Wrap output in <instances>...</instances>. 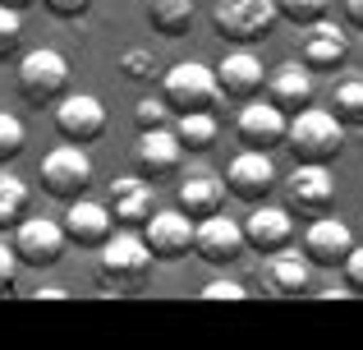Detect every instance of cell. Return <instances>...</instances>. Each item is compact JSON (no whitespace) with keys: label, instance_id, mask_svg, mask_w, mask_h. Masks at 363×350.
I'll use <instances>...</instances> for the list:
<instances>
[{"label":"cell","instance_id":"obj_13","mask_svg":"<svg viewBox=\"0 0 363 350\" xmlns=\"http://www.w3.org/2000/svg\"><path fill=\"white\" fill-rule=\"evenodd\" d=\"M60 226H65V240L69 244H79V249H101L106 235L116 231V212H111L106 203H97V198L79 194V198L65 203Z\"/></svg>","mask_w":363,"mask_h":350},{"label":"cell","instance_id":"obj_15","mask_svg":"<svg viewBox=\"0 0 363 350\" xmlns=\"http://www.w3.org/2000/svg\"><path fill=\"white\" fill-rule=\"evenodd\" d=\"M51 111H55L60 138H69V143H92V138L106 129V106H101V97H92V92H65Z\"/></svg>","mask_w":363,"mask_h":350},{"label":"cell","instance_id":"obj_9","mask_svg":"<svg viewBox=\"0 0 363 350\" xmlns=\"http://www.w3.org/2000/svg\"><path fill=\"white\" fill-rule=\"evenodd\" d=\"M225 194L240 198V203H262L267 194L276 189V162L267 148H244V153L230 157V166H225Z\"/></svg>","mask_w":363,"mask_h":350},{"label":"cell","instance_id":"obj_26","mask_svg":"<svg viewBox=\"0 0 363 350\" xmlns=\"http://www.w3.org/2000/svg\"><path fill=\"white\" fill-rule=\"evenodd\" d=\"M331 116L345 129H363V79H340L331 88Z\"/></svg>","mask_w":363,"mask_h":350},{"label":"cell","instance_id":"obj_37","mask_svg":"<svg viewBox=\"0 0 363 350\" xmlns=\"http://www.w3.org/2000/svg\"><path fill=\"white\" fill-rule=\"evenodd\" d=\"M28 295H33V300H65L69 290H65V286H37V290H28Z\"/></svg>","mask_w":363,"mask_h":350},{"label":"cell","instance_id":"obj_29","mask_svg":"<svg viewBox=\"0 0 363 350\" xmlns=\"http://www.w3.org/2000/svg\"><path fill=\"white\" fill-rule=\"evenodd\" d=\"M120 74L129 83H152V79H157V55L143 51V46H129V51L120 55Z\"/></svg>","mask_w":363,"mask_h":350},{"label":"cell","instance_id":"obj_10","mask_svg":"<svg viewBox=\"0 0 363 350\" xmlns=\"http://www.w3.org/2000/svg\"><path fill=\"white\" fill-rule=\"evenodd\" d=\"M14 253L18 263H28V268H51V263H60L65 253V226L55 222V217H18L14 222Z\"/></svg>","mask_w":363,"mask_h":350},{"label":"cell","instance_id":"obj_22","mask_svg":"<svg viewBox=\"0 0 363 350\" xmlns=\"http://www.w3.org/2000/svg\"><path fill=\"white\" fill-rule=\"evenodd\" d=\"M175 198H179V212H189L194 222H203V217H212V212L225 207V180L216 171H203V166H198V171L179 175Z\"/></svg>","mask_w":363,"mask_h":350},{"label":"cell","instance_id":"obj_4","mask_svg":"<svg viewBox=\"0 0 363 350\" xmlns=\"http://www.w3.org/2000/svg\"><path fill=\"white\" fill-rule=\"evenodd\" d=\"M276 0H216L212 5V28L230 46H257L276 28Z\"/></svg>","mask_w":363,"mask_h":350},{"label":"cell","instance_id":"obj_34","mask_svg":"<svg viewBox=\"0 0 363 350\" xmlns=\"http://www.w3.org/2000/svg\"><path fill=\"white\" fill-rule=\"evenodd\" d=\"M198 300H248V290L240 281H230V277H216V281H207V286L198 290Z\"/></svg>","mask_w":363,"mask_h":350},{"label":"cell","instance_id":"obj_18","mask_svg":"<svg viewBox=\"0 0 363 350\" xmlns=\"http://www.w3.org/2000/svg\"><path fill=\"white\" fill-rule=\"evenodd\" d=\"M285 111L276 106V102H267V97H248L240 102V120H235V134H240V143L244 148H267L272 153L276 143L285 138Z\"/></svg>","mask_w":363,"mask_h":350},{"label":"cell","instance_id":"obj_14","mask_svg":"<svg viewBox=\"0 0 363 350\" xmlns=\"http://www.w3.org/2000/svg\"><path fill=\"white\" fill-rule=\"evenodd\" d=\"M350 249H354V231L331 212H318L303 231V258L313 268H340Z\"/></svg>","mask_w":363,"mask_h":350},{"label":"cell","instance_id":"obj_19","mask_svg":"<svg viewBox=\"0 0 363 350\" xmlns=\"http://www.w3.org/2000/svg\"><path fill=\"white\" fill-rule=\"evenodd\" d=\"M308 281H313V263L303 258L299 249H272L267 253V263H262V290L272 300H294V295H303L308 290Z\"/></svg>","mask_w":363,"mask_h":350},{"label":"cell","instance_id":"obj_3","mask_svg":"<svg viewBox=\"0 0 363 350\" xmlns=\"http://www.w3.org/2000/svg\"><path fill=\"white\" fill-rule=\"evenodd\" d=\"M69 60H65V51H55V46H33V51L18 55V92H23L33 106H55V102L69 92Z\"/></svg>","mask_w":363,"mask_h":350},{"label":"cell","instance_id":"obj_8","mask_svg":"<svg viewBox=\"0 0 363 350\" xmlns=\"http://www.w3.org/2000/svg\"><path fill=\"white\" fill-rule=\"evenodd\" d=\"M336 203V175L327 171V162H294L290 180H285V207L299 217L331 212Z\"/></svg>","mask_w":363,"mask_h":350},{"label":"cell","instance_id":"obj_17","mask_svg":"<svg viewBox=\"0 0 363 350\" xmlns=\"http://www.w3.org/2000/svg\"><path fill=\"white\" fill-rule=\"evenodd\" d=\"M194 253L203 263H212V268H225V263H235L244 253V231L235 217H203V222H194Z\"/></svg>","mask_w":363,"mask_h":350},{"label":"cell","instance_id":"obj_6","mask_svg":"<svg viewBox=\"0 0 363 350\" xmlns=\"http://www.w3.org/2000/svg\"><path fill=\"white\" fill-rule=\"evenodd\" d=\"M92 185V157L83 153V143H55L51 153L42 157V189L51 198H60V203H69V198L88 194Z\"/></svg>","mask_w":363,"mask_h":350},{"label":"cell","instance_id":"obj_1","mask_svg":"<svg viewBox=\"0 0 363 350\" xmlns=\"http://www.w3.org/2000/svg\"><path fill=\"white\" fill-rule=\"evenodd\" d=\"M285 148L294 153V162H331L345 148V125L331 116V106H299L285 120Z\"/></svg>","mask_w":363,"mask_h":350},{"label":"cell","instance_id":"obj_16","mask_svg":"<svg viewBox=\"0 0 363 350\" xmlns=\"http://www.w3.org/2000/svg\"><path fill=\"white\" fill-rule=\"evenodd\" d=\"M253 212L240 222L244 231V249H257V253H272V249H285L294 240V217L290 207H276V203H248Z\"/></svg>","mask_w":363,"mask_h":350},{"label":"cell","instance_id":"obj_5","mask_svg":"<svg viewBox=\"0 0 363 350\" xmlns=\"http://www.w3.org/2000/svg\"><path fill=\"white\" fill-rule=\"evenodd\" d=\"M216 74L212 65L203 60H175L166 74H161V102H166L170 111H212L216 106Z\"/></svg>","mask_w":363,"mask_h":350},{"label":"cell","instance_id":"obj_30","mask_svg":"<svg viewBox=\"0 0 363 350\" xmlns=\"http://www.w3.org/2000/svg\"><path fill=\"white\" fill-rule=\"evenodd\" d=\"M23 120L14 116V111H0V162H14L18 153H23Z\"/></svg>","mask_w":363,"mask_h":350},{"label":"cell","instance_id":"obj_27","mask_svg":"<svg viewBox=\"0 0 363 350\" xmlns=\"http://www.w3.org/2000/svg\"><path fill=\"white\" fill-rule=\"evenodd\" d=\"M23 212H28V185L0 162V226H14Z\"/></svg>","mask_w":363,"mask_h":350},{"label":"cell","instance_id":"obj_23","mask_svg":"<svg viewBox=\"0 0 363 350\" xmlns=\"http://www.w3.org/2000/svg\"><path fill=\"white\" fill-rule=\"evenodd\" d=\"M106 207L116 212V222L143 226L152 217V207H157V185L147 175H116L111 180V203Z\"/></svg>","mask_w":363,"mask_h":350},{"label":"cell","instance_id":"obj_12","mask_svg":"<svg viewBox=\"0 0 363 350\" xmlns=\"http://www.w3.org/2000/svg\"><path fill=\"white\" fill-rule=\"evenodd\" d=\"M179 162H184V143L170 125H152L138 129V143H133V166L138 175H147L152 185L166 175H179Z\"/></svg>","mask_w":363,"mask_h":350},{"label":"cell","instance_id":"obj_24","mask_svg":"<svg viewBox=\"0 0 363 350\" xmlns=\"http://www.w3.org/2000/svg\"><path fill=\"white\" fill-rule=\"evenodd\" d=\"M170 129L179 134L184 153H207L221 134V120H216V111H179V120Z\"/></svg>","mask_w":363,"mask_h":350},{"label":"cell","instance_id":"obj_25","mask_svg":"<svg viewBox=\"0 0 363 350\" xmlns=\"http://www.w3.org/2000/svg\"><path fill=\"white\" fill-rule=\"evenodd\" d=\"M147 23L161 37H184L194 28V0H147Z\"/></svg>","mask_w":363,"mask_h":350},{"label":"cell","instance_id":"obj_39","mask_svg":"<svg viewBox=\"0 0 363 350\" xmlns=\"http://www.w3.org/2000/svg\"><path fill=\"white\" fill-rule=\"evenodd\" d=\"M0 5H9V9H28L33 0H0Z\"/></svg>","mask_w":363,"mask_h":350},{"label":"cell","instance_id":"obj_2","mask_svg":"<svg viewBox=\"0 0 363 350\" xmlns=\"http://www.w3.org/2000/svg\"><path fill=\"white\" fill-rule=\"evenodd\" d=\"M97 272L116 295L138 290L143 277L152 272V249H147V240H143V231H111L106 244L97 249Z\"/></svg>","mask_w":363,"mask_h":350},{"label":"cell","instance_id":"obj_32","mask_svg":"<svg viewBox=\"0 0 363 350\" xmlns=\"http://www.w3.org/2000/svg\"><path fill=\"white\" fill-rule=\"evenodd\" d=\"M133 120H138V129L166 125V120H170V106H166V102H161V92H157V97H143L138 106H133Z\"/></svg>","mask_w":363,"mask_h":350},{"label":"cell","instance_id":"obj_38","mask_svg":"<svg viewBox=\"0 0 363 350\" xmlns=\"http://www.w3.org/2000/svg\"><path fill=\"white\" fill-rule=\"evenodd\" d=\"M345 18L354 28H363V0H345Z\"/></svg>","mask_w":363,"mask_h":350},{"label":"cell","instance_id":"obj_7","mask_svg":"<svg viewBox=\"0 0 363 350\" xmlns=\"http://www.w3.org/2000/svg\"><path fill=\"white\" fill-rule=\"evenodd\" d=\"M212 74H216V92H221L225 102H235V106L248 102V97H262V88H267V65L253 46L225 51L221 65H212Z\"/></svg>","mask_w":363,"mask_h":350},{"label":"cell","instance_id":"obj_11","mask_svg":"<svg viewBox=\"0 0 363 350\" xmlns=\"http://www.w3.org/2000/svg\"><path fill=\"white\" fill-rule=\"evenodd\" d=\"M143 240H147L152 258L179 263L194 249V217L179 212V207H152V217L143 222Z\"/></svg>","mask_w":363,"mask_h":350},{"label":"cell","instance_id":"obj_21","mask_svg":"<svg viewBox=\"0 0 363 350\" xmlns=\"http://www.w3.org/2000/svg\"><path fill=\"white\" fill-rule=\"evenodd\" d=\"M267 102H276V106L285 111V116H294L299 106H308L313 92H318V83H313V70L303 60H285L276 65L272 74H267Z\"/></svg>","mask_w":363,"mask_h":350},{"label":"cell","instance_id":"obj_20","mask_svg":"<svg viewBox=\"0 0 363 350\" xmlns=\"http://www.w3.org/2000/svg\"><path fill=\"white\" fill-rule=\"evenodd\" d=\"M350 55V33L331 18H318V23L303 28V42H299V60L308 70H340Z\"/></svg>","mask_w":363,"mask_h":350},{"label":"cell","instance_id":"obj_35","mask_svg":"<svg viewBox=\"0 0 363 350\" xmlns=\"http://www.w3.org/2000/svg\"><path fill=\"white\" fill-rule=\"evenodd\" d=\"M14 277H18V253L9 240H0V295L14 290Z\"/></svg>","mask_w":363,"mask_h":350},{"label":"cell","instance_id":"obj_36","mask_svg":"<svg viewBox=\"0 0 363 350\" xmlns=\"http://www.w3.org/2000/svg\"><path fill=\"white\" fill-rule=\"evenodd\" d=\"M46 9H51L55 18H79V14H88V5L92 0H42Z\"/></svg>","mask_w":363,"mask_h":350},{"label":"cell","instance_id":"obj_33","mask_svg":"<svg viewBox=\"0 0 363 350\" xmlns=\"http://www.w3.org/2000/svg\"><path fill=\"white\" fill-rule=\"evenodd\" d=\"M340 272H345V290L350 295H363V244H354V249L345 253Z\"/></svg>","mask_w":363,"mask_h":350},{"label":"cell","instance_id":"obj_31","mask_svg":"<svg viewBox=\"0 0 363 350\" xmlns=\"http://www.w3.org/2000/svg\"><path fill=\"white\" fill-rule=\"evenodd\" d=\"M18 42H23V9L0 5V60L18 51Z\"/></svg>","mask_w":363,"mask_h":350},{"label":"cell","instance_id":"obj_28","mask_svg":"<svg viewBox=\"0 0 363 350\" xmlns=\"http://www.w3.org/2000/svg\"><path fill=\"white\" fill-rule=\"evenodd\" d=\"M327 9H331V0H276V14L290 18V23H299V28L327 18Z\"/></svg>","mask_w":363,"mask_h":350}]
</instances>
